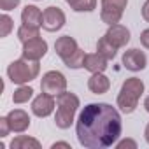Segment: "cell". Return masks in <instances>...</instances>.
<instances>
[{
	"instance_id": "obj_18",
	"label": "cell",
	"mask_w": 149,
	"mask_h": 149,
	"mask_svg": "<svg viewBox=\"0 0 149 149\" xmlns=\"http://www.w3.org/2000/svg\"><path fill=\"white\" fill-rule=\"evenodd\" d=\"M42 144L28 135H18L16 139H13L11 142V149H40Z\"/></svg>"
},
{
	"instance_id": "obj_19",
	"label": "cell",
	"mask_w": 149,
	"mask_h": 149,
	"mask_svg": "<svg viewBox=\"0 0 149 149\" xmlns=\"http://www.w3.org/2000/svg\"><path fill=\"white\" fill-rule=\"evenodd\" d=\"M84 58H86V53L79 47L74 54H70L67 60H63V63H65V67L76 70V68H83L84 67Z\"/></svg>"
},
{
	"instance_id": "obj_14",
	"label": "cell",
	"mask_w": 149,
	"mask_h": 149,
	"mask_svg": "<svg viewBox=\"0 0 149 149\" xmlns=\"http://www.w3.org/2000/svg\"><path fill=\"white\" fill-rule=\"evenodd\" d=\"M88 90L93 95H105L111 90V79L105 76L104 72L91 74V77L88 79Z\"/></svg>"
},
{
	"instance_id": "obj_17",
	"label": "cell",
	"mask_w": 149,
	"mask_h": 149,
	"mask_svg": "<svg viewBox=\"0 0 149 149\" xmlns=\"http://www.w3.org/2000/svg\"><path fill=\"white\" fill-rule=\"evenodd\" d=\"M118 46L116 44H112L111 42V39L104 33V37H100L98 39V42H97V53H100L104 58H107L109 61L111 60H114L116 58V54H118Z\"/></svg>"
},
{
	"instance_id": "obj_24",
	"label": "cell",
	"mask_w": 149,
	"mask_h": 149,
	"mask_svg": "<svg viewBox=\"0 0 149 149\" xmlns=\"http://www.w3.org/2000/svg\"><path fill=\"white\" fill-rule=\"evenodd\" d=\"M21 0H0V9H2L4 13H9L13 9H16L19 6Z\"/></svg>"
},
{
	"instance_id": "obj_20",
	"label": "cell",
	"mask_w": 149,
	"mask_h": 149,
	"mask_svg": "<svg viewBox=\"0 0 149 149\" xmlns=\"http://www.w3.org/2000/svg\"><path fill=\"white\" fill-rule=\"evenodd\" d=\"M33 97V88L32 86H25V84H21L14 93H13V102L14 104H26L30 98Z\"/></svg>"
},
{
	"instance_id": "obj_1",
	"label": "cell",
	"mask_w": 149,
	"mask_h": 149,
	"mask_svg": "<svg viewBox=\"0 0 149 149\" xmlns=\"http://www.w3.org/2000/svg\"><path fill=\"white\" fill-rule=\"evenodd\" d=\"M123 132L121 114L105 102L88 104L76 121V135L86 149H105L114 146Z\"/></svg>"
},
{
	"instance_id": "obj_29",
	"label": "cell",
	"mask_w": 149,
	"mask_h": 149,
	"mask_svg": "<svg viewBox=\"0 0 149 149\" xmlns=\"http://www.w3.org/2000/svg\"><path fill=\"white\" fill-rule=\"evenodd\" d=\"M51 147H53V149H56V147H67V149H70V144H68V142H54Z\"/></svg>"
},
{
	"instance_id": "obj_11",
	"label": "cell",
	"mask_w": 149,
	"mask_h": 149,
	"mask_svg": "<svg viewBox=\"0 0 149 149\" xmlns=\"http://www.w3.org/2000/svg\"><path fill=\"white\" fill-rule=\"evenodd\" d=\"M7 121H9L11 130H13L14 133H23V132H26V130L30 128V123H32L28 112L23 111V109H13V111L7 114Z\"/></svg>"
},
{
	"instance_id": "obj_21",
	"label": "cell",
	"mask_w": 149,
	"mask_h": 149,
	"mask_svg": "<svg viewBox=\"0 0 149 149\" xmlns=\"http://www.w3.org/2000/svg\"><path fill=\"white\" fill-rule=\"evenodd\" d=\"M39 30H40V28H33V26H28V25H23V23H21V26L18 28V39H19L21 44H23V42H26V40H32V39H35V37H40Z\"/></svg>"
},
{
	"instance_id": "obj_30",
	"label": "cell",
	"mask_w": 149,
	"mask_h": 149,
	"mask_svg": "<svg viewBox=\"0 0 149 149\" xmlns=\"http://www.w3.org/2000/svg\"><path fill=\"white\" fill-rule=\"evenodd\" d=\"M144 139H146V142L149 144V123L146 125V130H144Z\"/></svg>"
},
{
	"instance_id": "obj_3",
	"label": "cell",
	"mask_w": 149,
	"mask_h": 149,
	"mask_svg": "<svg viewBox=\"0 0 149 149\" xmlns=\"http://www.w3.org/2000/svg\"><path fill=\"white\" fill-rule=\"evenodd\" d=\"M144 83L142 79L139 77H128L123 84H121V90L118 93V107L121 112L125 114H132L137 107H139V100L144 93Z\"/></svg>"
},
{
	"instance_id": "obj_9",
	"label": "cell",
	"mask_w": 149,
	"mask_h": 149,
	"mask_svg": "<svg viewBox=\"0 0 149 149\" xmlns=\"http://www.w3.org/2000/svg\"><path fill=\"white\" fill-rule=\"evenodd\" d=\"M54 109H56V97L47 95L44 91L40 95H37L32 102V112H33V116H37L40 119L51 116L54 112Z\"/></svg>"
},
{
	"instance_id": "obj_7",
	"label": "cell",
	"mask_w": 149,
	"mask_h": 149,
	"mask_svg": "<svg viewBox=\"0 0 149 149\" xmlns=\"http://www.w3.org/2000/svg\"><path fill=\"white\" fill-rule=\"evenodd\" d=\"M65 23H67V16L60 7L49 6L42 11V28L46 32H51V33L58 32L65 26Z\"/></svg>"
},
{
	"instance_id": "obj_2",
	"label": "cell",
	"mask_w": 149,
	"mask_h": 149,
	"mask_svg": "<svg viewBox=\"0 0 149 149\" xmlns=\"http://www.w3.org/2000/svg\"><path fill=\"white\" fill-rule=\"evenodd\" d=\"M81 107V100L76 93L70 91H63L56 97V114H54V125L60 130H67L70 128V125L74 123L76 112Z\"/></svg>"
},
{
	"instance_id": "obj_8",
	"label": "cell",
	"mask_w": 149,
	"mask_h": 149,
	"mask_svg": "<svg viewBox=\"0 0 149 149\" xmlns=\"http://www.w3.org/2000/svg\"><path fill=\"white\" fill-rule=\"evenodd\" d=\"M121 63L130 72H140L147 67V56H146L144 51H140L137 47H132V49H126L123 53Z\"/></svg>"
},
{
	"instance_id": "obj_6",
	"label": "cell",
	"mask_w": 149,
	"mask_h": 149,
	"mask_svg": "<svg viewBox=\"0 0 149 149\" xmlns=\"http://www.w3.org/2000/svg\"><path fill=\"white\" fill-rule=\"evenodd\" d=\"M40 90L47 95L58 97L60 93L67 91V77L60 70H49L40 79Z\"/></svg>"
},
{
	"instance_id": "obj_32",
	"label": "cell",
	"mask_w": 149,
	"mask_h": 149,
	"mask_svg": "<svg viewBox=\"0 0 149 149\" xmlns=\"http://www.w3.org/2000/svg\"><path fill=\"white\" fill-rule=\"evenodd\" d=\"M65 2H67L68 6H72V4H76V2H77V0H65Z\"/></svg>"
},
{
	"instance_id": "obj_22",
	"label": "cell",
	"mask_w": 149,
	"mask_h": 149,
	"mask_svg": "<svg viewBox=\"0 0 149 149\" xmlns=\"http://www.w3.org/2000/svg\"><path fill=\"white\" fill-rule=\"evenodd\" d=\"M70 9L74 13H93L97 9V0H77L70 6Z\"/></svg>"
},
{
	"instance_id": "obj_25",
	"label": "cell",
	"mask_w": 149,
	"mask_h": 149,
	"mask_svg": "<svg viewBox=\"0 0 149 149\" xmlns=\"http://www.w3.org/2000/svg\"><path fill=\"white\" fill-rule=\"evenodd\" d=\"M13 130H11V125H9V121H7V116H4V118H0V137H7L9 133H11Z\"/></svg>"
},
{
	"instance_id": "obj_12",
	"label": "cell",
	"mask_w": 149,
	"mask_h": 149,
	"mask_svg": "<svg viewBox=\"0 0 149 149\" xmlns=\"http://www.w3.org/2000/svg\"><path fill=\"white\" fill-rule=\"evenodd\" d=\"M77 49H79L77 40L74 39V37H70V35L58 37V39H56V42H54V51H56V54L61 58V61H63V60H67L70 54H74Z\"/></svg>"
},
{
	"instance_id": "obj_5",
	"label": "cell",
	"mask_w": 149,
	"mask_h": 149,
	"mask_svg": "<svg viewBox=\"0 0 149 149\" xmlns=\"http://www.w3.org/2000/svg\"><path fill=\"white\" fill-rule=\"evenodd\" d=\"M102 9H100V19L111 26L121 21L123 13L128 6V0H102Z\"/></svg>"
},
{
	"instance_id": "obj_27",
	"label": "cell",
	"mask_w": 149,
	"mask_h": 149,
	"mask_svg": "<svg viewBox=\"0 0 149 149\" xmlns=\"http://www.w3.org/2000/svg\"><path fill=\"white\" fill-rule=\"evenodd\" d=\"M140 44L146 49H149V28H146V30L140 32Z\"/></svg>"
},
{
	"instance_id": "obj_28",
	"label": "cell",
	"mask_w": 149,
	"mask_h": 149,
	"mask_svg": "<svg viewBox=\"0 0 149 149\" xmlns=\"http://www.w3.org/2000/svg\"><path fill=\"white\" fill-rule=\"evenodd\" d=\"M140 13H142V18L149 23V0H146V2H144V6H142Z\"/></svg>"
},
{
	"instance_id": "obj_23",
	"label": "cell",
	"mask_w": 149,
	"mask_h": 149,
	"mask_svg": "<svg viewBox=\"0 0 149 149\" xmlns=\"http://www.w3.org/2000/svg\"><path fill=\"white\" fill-rule=\"evenodd\" d=\"M13 28H14V21H13L11 16H7V14L0 16V35H2V39L7 37L13 32Z\"/></svg>"
},
{
	"instance_id": "obj_10",
	"label": "cell",
	"mask_w": 149,
	"mask_h": 149,
	"mask_svg": "<svg viewBox=\"0 0 149 149\" xmlns=\"http://www.w3.org/2000/svg\"><path fill=\"white\" fill-rule=\"evenodd\" d=\"M47 53V42L42 37H35L32 40L23 42V51L21 56L26 60H33V61H40Z\"/></svg>"
},
{
	"instance_id": "obj_16",
	"label": "cell",
	"mask_w": 149,
	"mask_h": 149,
	"mask_svg": "<svg viewBox=\"0 0 149 149\" xmlns=\"http://www.w3.org/2000/svg\"><path fill=\"white\" fill-rule=\"evenodd\" d=\"M107 63H109V60L104 58L100 53H90V54H86V58H84V67H83V68H86V70L91 72V74L105 72L107 67H109Z\"/></svg>"
},
{
	"instance_id": "obj_4",
	"label": "cell",
	"mask_w": 149,
	"mask_h": 149,
	"mask_svg": "<svg viewBox=\"0 0 149 149\" xmlns=\"http://www.w3.org/2000/svg\"><path fill=\"white\" fill-rule=\"evenodd\" d=\"M40 72V63L33 61V60H26V58H19L11 61V65L7 67V77L11 79V83L14 84H28L33 79H37Z\"/></svg>"
},
{
	"instance_id": "obj_31",
	"label": "cell",
	"mask_w": 149,
	"mask_h": 149,
	"mask_svg": "<svg viewBox=\"0 0 149 149\" xmlns=\"http://www.w3.org/2000/svg\"><path fill=\"white\" fill-rule=\"evenodd\" d=\"M144 107H146V111L149 112V97H146V100H144Z\"/></svg>"
},
{
	"instance_id": "obj_26",
	"label": "cell",
	"mask_w": 149,
	"mask_h": 149,
	"mask_svg": "<svg viewBox=\"0 0 149 149\" xmlns=\"http://www.w3.org/2000/svg\"><path fill=\"white\" fill-rule=\"evenodd\" d=\"M116 147L118 149H125V147H130V149H137V142L133 139H123L119 142H116Z\"/></svg>"
},
{
	"instance_id": "obj_15",
	"label": "cell",
	"mask_w": 149,
	"mask_h": 149,
	"mask_svg": "<svg viewBox=\"0 0 149 149\" xmlns=\"http://www.w3.org/2000/svg\"><path fill=\"white\" fill-rule=\"evenodd\" d=\"M21 23L33 28H42V11L37 6H25L21 11Z\"/></svg>"
},
{
	"instance_id": "obj_13",
	"label": "cell",
	"mask_w": 149,
	"mask_h": 149,
	"mask_svg": "<svg viewBox=\"0 0 149 149\" xmlns=\"http://www.w3.org/2000/svg\"><path fill=\"white\" fill-rule=\"evenodd\" d=\"M105 35L111 39L112 44H116L118 47H125L128 42H130V30L121 25V23H116V25H111L105 32Z\"/></svg>"
}]
</instances>
